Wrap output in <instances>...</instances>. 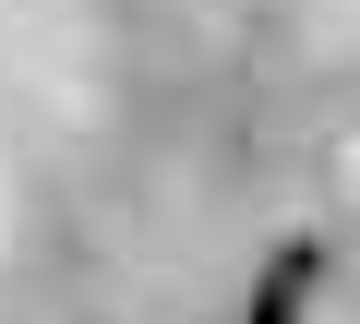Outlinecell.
I'll use <instances>...</instances> for the list:
<instances>
[{"label":"cell","instance_id":"cell-1","mask_svg":"<svg viewBox=\"0 0 360 324\" xmlns=\"http://www.w3.org/2000/svg\"><path fill=\"white\" fill-rule=\"evenodd\" d=\"M312 276H324V252H312V240H276V264H264V288H252V324H300Z\"/></svg>","mask_w":360,"mask_h":324}]
</instances>
